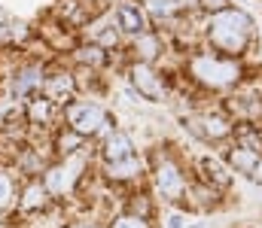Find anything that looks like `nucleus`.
<instances>
[{
	"mask_svg": "<svg viewBox=\"0 0 262 228\" xmlns=\"http://www.w3.org/2000/svg\"><path fill=\"white\" fill-rule=\"evenodd\" d=\"M192 73H195L201 82H207V85L220 88V85H229V82H235V79H238V67H235L232 61H220V58L198 55L195 61H192Z\"/></svg>",
	"mask_w": 262,
	"mask_h": 228,
	"instance_id": "nucleus-4",
	"label": "nucleus"
},
{
	"mask_svg": "<svg viewBox=\"0 0 262 228\" xmlns=\"http://www.w3.org/2000/svg\"><path fill=\"white\" fill-rule=\"evenodd\" d=\"M64 116H67V128H70V131H76L79 137H95V134L107 131V125H110V116L104 113V107L89 104V100L67 104Z\"/></svg>",
	"mask_w": 262,
	"mask_h": 228,
	"instance_id": "nucleus-2",
	"label": "nucleus"
},
{
	"mask_svg": "<svg viewBox=\"0 0 262 228\" xmlns=\"http://www.w3.org/2000/svg\"><path fill=\"white\" fill-rule=\"evenodd\" d=\"M156 186H159V192H162L165 198H171V201H177V198L183 195V189H186L180 167H177L174 161H168V158H162V161L156 164Z\"/></svg>",
	"mask_w": 262,
	"mask_h": 228,
	"instance_id": "nucleus-5",
	"label": "nucleus"
},
{
	"mask_svg": "<svg viewBox=\"0 0 262 228\" xmlns=\"http://www.w3.org/2000/svg\"><path fill=\"white\" fill-rule=\"evenodd\" d=\"M46 97L52 104H70V91H73V79L70 76H55V79H46Z\"/></svg>",
	"mask_w": 262,
	"mask_h": 228,
	"instance_id": "nucleus-13",
	"label": "nucleus"
},
{
	"mask_svg": "<svg viewBox=\"0 0 262 228\" xmlns=\"http://www.w3.org/2000/svg\"><path fill=\"white\" fill-rule=\"evenodd\" d=\"M204 170H207V173H210V180H216L220 186H226V183H229V176H226V170H223V167H220L216 161H204Z\"/></svg>",
	"mask_w": 262,
	"mask_h": 228,
	"instance_id": "nucleus-21",
	"label": "nucleus"
},
{
	"mask_svg": "<svg viewBox=\"0 0 262 228\" xmlns=\"http://www.w3.org/2000/svg\"><path fill=\"white\" fill-rule=\"evenodd\" d=\"M189 128L201 137H207V140H220V137L229 134V122L220 119V116H195V119H189Z\"/></svg>",
	"mask_w": 262,
	"mask_h": 228,
	"instance_id": "nucleus-11",
	"label": "nucleus"
},
{
	"mask_svg": "<svg viewBox=\"0 0 262 228\" xmlns=\"http://www.w3.org/2000/svg\"><path fill=\"white\" fill-rule=\"evenodd\" d=\"M12 204V180L0 170V210Z\"/></svg>",
	"mask_w": 262,
	"mask_h": 228,
	"instance_id": "nucleus-19",
	"label": "nucleus"
},
{
	"mask_svg": "<svg viewBox=\"0 0 262 228\" xmlns=\"http://www.w3.org/2000/svg\"><path fill=\"white\" fill-rule=\"evenodd\" d=\"M131 149H134V146H131V137L122 134V131H113V134L104 140V158H107V164L122 161V158H131V155H134Z\"/></svg>",
	"mask_w": 262,
	"mask_h": 228,
	"instance_id": "nucleus-12",
	"label": "nucleus"
},
{
	"mask_svg": "<svg viewBox=\"0 0 262 228\" xmlns=\"http://www.w3.org/2000/svg\"><path fill=\"white\" fill-rule=\"evenodd\" d=\"M253 176H256V180H262V161L256 164V167H253Z\"/></svg>",
	"mask_w": 262,
	"mask_h": 228,
	"instance_id": "nucleus-23",
	"label": "nucleus"
},
{
	"mask_svg": "<svg viewBox=\"0 0 262 228\" xmlns=\"http://www.w3.org/2000/svg\"><path fill=\"white\" fill-rule=\"evenodd\" d=\"M250 34V18L235 9H223L210 18V43L223 52H241Z\"/></svg>",
	"mask_w": 262,
	"mask_h": 228,
	"instance_id": "nucleus-1",
	"label": "nucleus"
},
{
	"mask_svg": "<svg viewBox=\"0 0 262 228\" xmlns=\"http://www.w3.org/2000/svg\"><path fill=\"white\" fill-rule=\"evenodd\" d=\"M116 24H119V31H125V34H134V37H140L143 31H146V18H143V12H140V6L137 3H119V9H116Z\"/></svg>",
	"mask_w": 262,
	"mask_h": 228,
	"instance_id": "nucleus-8",
	"label": "nucleus"
},
{
	"mask_svg": "<svg viewBox=\"0 0 262 228\" xmlns=\"http://www.w3.org/2000/svg\"><path fill=\"white\" fill-rule=\"evenodd\" d=\"M43 85H46V76H43L40 64H25L12 73V94L15 97H34Z\"/></svg>",
	"mask_w": 262,
	"mask_h": 228,
	"instance_id": "nucleus-6",
	"label": "nucleus"
},
{
	"mask_svg": "<svg viewBox=\"0 0 262 228\" xmlns=\"http://www.w3.org/2000/svg\"><path fill=\"white\" fill-rule=\"evenodd\" d=\"M52 116H55V104H52L46 94H34V97L28 100V107H25L28 125H49Z\"/></svg>",
	"mask_w": 262,
	"mask_h": 228,
	"instance_id": "nucleus-9",
	"label": "nucleus"
},
{
	"mask_svg": "<svg viewBox=\"0 0 262 228\" xmlns=\"http://www.w3.org/2000/svg\"><path fill=\"white\" fill-rule=\"evenodd\" d=\"M229 158H232V164H235L238 170H244V173H253V167L259 164V152L256 149H244V146H241V149H232Z\"/></svg>",
	"mask_w": 262,
	"mask_h": 228,
	"instance_id": "nucleus-17",
	"label": "nucleus"
},
{
	"mask_svg": "<svg viewBox=\"0 0 262 228\" xmlns=\"http://www.w3.org/2000/svg\"><path fill=\"white\" fill-rule=\"evenodd\" d=\"M156 49H159V40H156L152 34H146V31L134 40V52L140 55V64H149V61L156 58Z\"/></svg>",
	"mask_w": 262,
	"mask_h": 228,
	"instance_id": "nucleus-16",
	"label": "nucleus"
},
{
	"mask_svg": "<svg viewBox=\"0 0 262 228\" xmlns=\"http://www.w3.org/2000/svg\"><path fill=\"white\" fill-rule=\"evenodd\" d=\"M18 207H21L25 213L46 210V207H49V192H46V186H43L40 180L28 183V186H25V192H21V198H18Z\"/></svg>",
	"mask_w": 262,
	"mask_h": 228,
	"instance_id": "nucleus-10",
	"label": "nucleus"
},
{
	"mask_svg": "<svg viewBox=\"0 0 262 228\" xmlns=\"http://www.w3.org/2000/svg\"><path fill=\"white\" fill-rule=\"evenodd\" d=\"M131 85H134L137 94H143L146 100H159L162 91H165L159 73H156L149 64H134V67H131Z\"/></svg>",
	"mask_w": 262,
	"mask_h": 228,
	"instance_id": "nucleus-7",
	"label": "nucleus"
},
{
	"mask_svg": "<svg viewBox=\"0 0 262 228\" xmlns=\"http://www.w3.org/2000/svg\"><path fill=\"white\" fill-rule=\"evenodd\" d=\"M113 228H149V225H146V219H143V216L128 213V216H119V219L113 222Z\"/></svg>",
	"mask_w": 262,
	"mask_h": 228,
	"instance_id": "nucleus-20",
	"label": "nucleus"
},
{
	"mask_svg": "<svg viewBox=\"0 0 262 228\" xmlns=\"http://www.w3.org/2000/svg\"><path fill=\"white\" fill-rule=\"evenodd\" d=\"M137 173H140V161H137L134 155L107 164V176H110V180H131V176H137Z\"/></svg>",
	"mask_w": 262,
	"mask_h": 228,
	"instance_id": "nucleus-14",
	"label": "nucleus"
},
{
	"mask_svg": "<svg viewBox=\"0 0 262 228\" xmlns=\"http://www.w3.org/2000/svg\"><path fill=\"white\" fill-rule=\"evenodd\" d=\"M198 3L210 12H223V6H226V0H198Z\"/></svg>",
	"mask_w": 262,
	"mask_h": 228,
	"instance_id": "nucleus-22",
	"label": "nucleus"
},
{
	"mask_svg": "<svg viewBox=\"0 0 262 228\" xmlns=\"http://www.w3.org/2000/svg\"><path fill=\"white\" fill-rule=\"evenodd\" d=\"M79 170H82V158L79 155H67L64 161L58 164H49L46 173H43V186L49 195H67L76 180H79Z\"/></svg>",
	"mask_w": 262,
	"mask_h": 228,
	"instance_id": "nucleus-3",
	"label": "nucleus"
},
{
	"mask_svg": "<svg viewBox=\"0 0 262 228\" xmlns=\"http://www.w3.org/2000/svg\"><path fill=\"white\" fill-rule=\"evenodd\" d=\"M82 143H85V137H79V134H76V131H70V128H67V131H61V134H58V137H55V149L61 152V155H76V152L82 149Z\"/></svg>",
	"mask_w": 262,
	"mask_h": 228,
	"instance_id": "nucleus-15",
	"label": "nucleus"
},
{
	"mask_svg": "<svg viewBox=\"0 0 262 228\" xmlns=\"http://www.w3.org/2000/svg\"><path fill=\"white\" fill-rule=\"evenodd\" d=\"M76 58H79L82 64H104V52H101V46H82Z\"/></svg>",
	"mask_w": 262,
	"mask_h": 228,
	"instance_id": "nucleus-18",
	"label": "nucleus"
}]
</instances>
